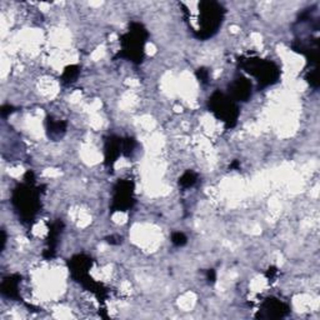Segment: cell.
I'll list each match as a JSON object with an SVG mask.
<instances>
[{
  "mask_svg": "<svg viewBox=\"0 0 320 320\" xmlns=\"http://www.w3.org/2000/svg\"><path fill=\"white\" fill-rule=\"evenodd\" d=\"M27 180V185H20L15 189L13 203L22 218L25 220H30L38 211V191L33 189V180Z\"/></svg>",
  "mask_w": 320,
  "mask_h": 320,
  "instance_id": "2",
  "label": "cell"
},
{
  "mask_svg": "<svg viewBox=\"0 0 320 320\" xmlns=\"http://www.w3.org/2000/svg\"><path fill=\"white\" fill-rule=\"evenodd\" d=\"M243 68L249 74L255 76L263 86H271L278 81V78H279V69L276 65L263 59H246L243 61Z\"/></svg>",
  "mask_w": 320,
  "mask_h": 320,
  "instance_id": "4",
  "label": "cell"
},
{
  "mask_svg": "<svg viewBox=\"0 0 320 320\" xmlns=\"http://www.w3.org/2000/svg\"><path fill=\"white\" fill-rule=\"evenodd\" d=\"M146 39V32L143 28V25L134 23L132 25V29L128 34L121 38V44H123V53L121 56L130 59L132 61H141L143 59V49L144 43Z\"/></svg>",
  "mask_w": 320,
  "mask_h": 320,
  "instance_id": "3",
  "label": "cell"
},
{
  "mask_svg": "<svg viewBox=\"0 0 320 320\" xmlns=\"http://www.w3.org/2000/svg\"><path fill=\"white\" fill-rule=\"evenodd\" d=\"M198 76H199V79L203 81V83H205L209 78V72L205 69H199V72H198Z\"/></svg>",
  "mask_w": 320,
  "mask_h": 320,
  "instance_id": "15",
  "label": "cell"
},
{
  "mask_svg": "<svg viewBox=\"0 0 320 320\" xmlns=\"http://www.w3.org/2000/svg\"><path fill=\"white\" fill-rule=\"evenodd\" d=\"M78 74H79L78 67L67 68V69H65V72H64V75H63L64 81H68V83H70V81H74L76 76H78Z\"/></svg>",
  "mask_w": 320,
  "mask_h": 320,
  "instance_id": "13",
  "label": "cell"
},
{
  "mask_svg": "<svg viewBox=\"0 0 320 320\" xmlns=\"http://www.w3.org/2000/svg\"><path fill=\"white\" fill-rule=\"evenodd\" d=\"M13 108L11 106H3V109H2V114H3V117H5V115L7 114H9V113H11L13 112Z\"/></svg>",
  "mask_w": 320,
  "mask_h": 320,
  "instance_id": "17",
  "label": "cell"
},
{
  "mask_svg": "<svg viewBox=\"0 0 320 320\" xmlns=\"http://www.w3.org/2000/svg\"><path fill=\"white\" fill-rule=\"evenodd\" d=\"M195 183H197V174L193 172H186L179 180V184L183 188H190Z\"/></svg>",
  "mask_w": 320,
  "mask_h": 320,
  "instance_id": "12",
  "label": "cell"
},
{
  "mask_svg": "<svg viewBox=\"0 0 320 320\" xmlns=\"http://www.w3.org/2000/svg\"><path fill=\"white\" fill-rule=\"evenodd\" d=\"M208 279H209V282H211V283L215 282V271L213 270V269L208 270Z\"/></svg>",
  "mask_w": 320,
  "mask_h": 320,
  "instance_id": "16",
  "label": "cell"
},
{
  "mask_svg": "<svg viewBox=\"0 0 320 320\" xmlns=\"http://www.w3.org/2000/svg\"><path fill=\"white\" fill-rule=\"evenodd\" d=\"M199 9L200 18L198 36L202 39L210 38L222 25L224 9L219 3L215 2H202L199 4Z\"/></svg>",
  "mask_w": 320,
  "mask_h": 320,
  "instance_id": "1",
  "label": "cell"
},
{
  "mask_svg": "<svg viewBox=\"0 0 320 320\" xmlns=\"http://www.w3.org/2000/svg\"><path fill=\"white\" fill-rule=\"evenodd\" d=\"M65 123L63 121H48V132L52 135H61L65 132Z\"/></svg>",
  "mask_w": 320,
  "mask_h": 320,
  "instance_id": "11",
  "label": "cell"
},
{
  "mask_svg": "<svg viewBox=\"0 0 320 320\" xmlns=\"http://www.w3.org/2000/svg\"><path fill=\"white\" fill-rule=\"evenodd\" d=\"M123 153V141L119 140H110L108 141V145L105 148V159L108 165L112 166L115 163L119 154Z\"/></svg>",
  "mask_w": 320,
  "mask_h": 320,
  "instance_id": "9",
  "label": "cell"
},
{
  "mask_svg": "<svg viewBox=\"0 0 320 320\" xmlns=\"http://www.w3.org/2000/svg\"><path fill=\"white\" fill-rule=\"evenodd\" d=\"M20 282V278L18 275H13L7 278L2 284V293L9 298H16L18 296V284Z\"/></svg>",
  "mask_w": 320,
  "mask_h": 320,
  "instance_id": "10",
  "label": "cell"
},
{
  "mask_svg": "<svg viewBox=\"0 0 320 320\" xmlns=\"http://www.w3.org/2000/svg\"><path fill=\"white\" fill-rule=\"evenodd\" d=\"M209 108L214 113L215 117L224 121L228 126H233L238 119V106L235 100L222 93L217 92L209 99Z\"/></svg>",
  "mask_w": 320,
  "mask_h": 320,
  "instance_id": "5",
  "label": "cell"
},
{
  "mask_svg": "<svg viewBox=\"0 0 320 320\" xmlns=\"http://www.w3.org/2000/svg\"><path fill=\"white\" fill-rule=\"evenodd\" d=\"M173 244L177 246H183L186 243V237L183 233H174L172 235Z\"/></svg>",
  "mask_w": 320,
  "mask_h": 320,
  "instance_id": "14",
  "label": "cell"
},
{
  "mask_svg": "<svg viewBox=\"0 0 320 320\" xmlns=\"http://www.w3.org/2000/svg\"><path fill=\"white\" fill-rule=\"evenodd\" d=\"M134 199H133V185L128 182H120L115 188L114 202L113 209L118 211H125L132 208Z\"/></svg>",
  "mask_w": 320,
  "mask_h": 320,
  "instance_id": "6",
  "label": "cell"
},
{
  "mask_svg": "<svg viewBox=\"0 0 320 320\" xmlns=\"http://www.w3.org/2000/svg\"><path fill=\"white\" fill-rule=\"evenodd\" d=\"M231 99L233 100L245 101L249 96L251 95V84L249 83L248 79L240 78L237 79L230 87Z\"/></svg>",
  "mask_w": 320,
  "mask_h": 320,
  "instance_id": "7",
  "label": "cell"
},
{
  "mask_svg": "<svg viewBox=\"0 0 320 320\" xmlns=\"http://www.w3.org/2000/svg\"><path fill=\"white\" fill-rule=\"evenodd\" d=\"M263 308H264L263 311L267 313L268 318H282V316H284L288 313L287 305L275 299H268L263 304Z\"/></svg>",
  "mask_w": 320,
  "mask_h": 320,
  "instance_id": "8",
  "label": "cell"
}]
</instances>
